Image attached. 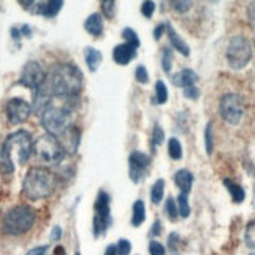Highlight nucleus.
<instances>
[{
    "instance_id": "f257e3e1",
    "label": "nucleus",
    "mask_w": 255,
    "mask_h": 255,
    "mask_svg": "<svg viewBox=\"0 0 255 255\" xmlns=\"http://www.w3.org/2000/svg\"><path fill=\"white\" fill-rule=\"evenodd\" d=\"M33 153V142L30 133L19 130L11 133L5 139L2 150H0V171L3 174H11L16 166L25 164Z\"/></svg>"
},
{
    "instance_id": "f03ea898",
    "label": "nucleus",
    "mask_w": 255,
    "mask_h": 255,
    "mask_svg": "<svg viewBox=\"0 0 255 255\" xmlns=\"http://www.w3.org/2000/svg\"><path fill=\"white\" fill-rule=\"evenodd\" d=\"M44 86L52 96L74 97L83 90V74L75 64H60L46 77Z\"/></svg>"
},
{
    "instance_id": "7ed1b4c3",
    "label": "nucleus",
    "mask_w": 255,
    "mask_h": 255,
    "mask_svg": "<svg viewBox=\"0 0 255 255\" xmlns=\"http://www.w3.org/2000/svg\"><path fill=\"white\" fill-rule=\"evenodd\" d=\"M57 177L47 168H31L22 183V193L28 201H41L55 191Z\"/></svg>"
},
{
    "instance_id": "20e7f679",
    "label": "nucleus",
    "mask_w": 255,
    "mask_h": 255,
    "mask_svg": "<svg viewBox=\"0 0 255 255\" xmlns=\"http://www.w3.org/2000/svg\"><path fill=\"white\" fill-rule=\"evenodd\" d=\"M36 221L35 210L28 205H17L11 208L3 218V230L8 235H22L28 232Z\"/></svg>"
},
{
    "instance_id": "39448f33",
    "label": "nucleus",
    "mask_w": 255,
    "mask_h": 255,
    "mask_svg": "<svg viewBox=\"0 0 255 255\" xmlns=\"http://www.w3.org/2000/svg\"><path fill=\"white\" fill-rule=\"evenodd\" d=\"M33 153H35V157L46 166L60 164L66 155L57 136L50 135V133H46V135H42L41 138L35 141V144H33Z\"/></svg>"
},
{
    "instance_id": "423d86ee",
    "label": "nucleus",
    "mask_w": 255,
    "mask_h": 255,
    "mask_svg": "<svg viewBox=\"0 0 255 255\" xmlns=\"http://www.w3.org/2000/svg\"><path fill=\"white\" fill-rule=\"evenodd\" d=\"M71 119H72L71 110L63 105H49L41 113L42 127L53 136L61 135V133L71 126Z\"/></svg>"
},
{
    "instance_id": "0eeeda50",
    "label": "nucleus",
    "mask_w": 255,
    "mask_h": 255,
    "mask_svg": "<svg viewBox=\"0 0 255 255\" xmlns=\"http://www.w3.org/2000/svg\"><path fill=\"white\" fill-rule=\"evenodd\" d=\"M251 58H252V47L246 38L237 36L230 41L227 47V61L232 69L246 68Z\"/></svg>"
},
{
    "instance_id": "6e6552de",
    "label": "nucleus",
    "mask_w": 255,
    "mask_h": 255,
    "mask_svg": "<svg viewBox=\"0 0 255 255\" xmlns=\"http://www.w3.org/2000/svg\"><path fill=\"white\" fill-rule=\"evenodd\" d=\"M219 113H221V118H223L227 124L237 126L243 119V115H245L243 99L234 93L224 94L221 97V102H219Z\"/></svg>"
},
{
    "instance_id": "1a4fd4ad",
    "label": "nucleus",
    "mask_w": 255,
    "mask_h": 255,
    "mask_svg": "<svg viewBox=\"0 0 255 255\" xmlns=\"http://www.w3.org/2000/svg\"><path fill=\"white\" fill-rule=\"evenodd\" d=\"M110 226V196L101 191L94 202V221L93 229L96 237H102Z\"/></svg>"
},
{
    "instance_id": "9d476101",
    "label": "nucleus",
    "mask_w": 255,
    "mask_h": 255,
    "mask_svg": "<svg viewBox=\"0 0 255 255\" xmlns=\"http://www.w3.org/2000/svg\"><path fill=\"white\" fill-rule=\"evenodd\" d=\"M46 72L41 68V64L36 61H28L24 69L20 72V85H24L25 88H30V90L36 91L39 86H42V83L46 82Z\"/></svg>"
},
{
    "instance_id": "9b49d317",
    "label": "nucleus",
    "mask_w": 255,
    "mask_h": 255,
    "mask_svg": "<svg viewBox=\"0 0 255 255\" xmlns=\"http://www.w3.org/2000/svg\"><path fill=\"white\" fill-rule=\"evenodd\" d=\"M5 112H6V118L9 123L16 126V124L25 123L28 119V116L31 113V105L28 102H25L24 99L14 97V99H9L6 102Z\"/></svg>"
},
{
    "instance_id": "f8f14e48",
    "label": "nucleus",
    "mask_w": 255,
    "mask_h": 255,
    "mask_svg": "<svg viewBox=\"0 0 255 255\" xmlns=\"http://www.w3.org/2000/svg\"><path fill=\"white\" fill-rule=\"evenodd\" d=\"M149 164H150V158L147 157L146 153L142 152H131L130 158H128V166H130V177L133 182H139L144 174L147 172L149 169Z\"/></svg>"
},
{
    "instance_id": "ddd939ff",
    "label": "nucleus",
    "mask_w": 255,
    "mask_h": 255,
    "mask_svg": "<svg viewBox=\"0 0 255 255\" xmlns=\"http://www.w3.org/2000/svg\"><path fill=\"white\" fill-rule=\"evenodd\" d=\"M57 139L60 141V144L63 146L64 152L66 153H75L77 149H79V144H80V130L74 127V126H69L66 128L61 135L57 136Z\"/></svg>"
},
{
    "instance_id": "4468645a",
    "label": "nucleus",
    "mask_w": 255,
    "mask_h": 255,
    "mask_svg": "<svg viewBox=\"0 0 255 255\" xmlns=\"http://www.w3.org/2000/svg\"><path fill=\"white\" fill-rule=\"evenodd\" d=\"M135 57H136V49L127 42L119 44V46H116L113 50V60L121 66L128 64Z\"/></svg>"
},
{
    "instance_id": "2eb2a0df",
    "label": "nucleus",
    "mask_w": 255,
    "mask_h": 255,
    "mask_svg": "<svg viewBox=\"0 0 255 255\" xmlns=\"http://www.w3.org/2000/svg\"><path fill=\"white\" fill-rule=\"evenodd\" d=\"M166 31H168V36H169V41H171V46L179 52L182 53L183 57H190V47H188V44L180 38L179 33L175 31V28L171 25V24H166Z\"/></svg>"
},
{
    "instance_id": "dca6fc26",
    "label": "nucleus",
    "mask_w": 255,
    "mask_h": 255,
    "mask_svg": "<svg viewBox=\"0 0 255 255\" xmlns=\"http://www.w3.org/2000/svg\"><path fill=\"white\" fill-rule=\"evenodd\" d=\"M197 80H199V77L193 69H182L180 72H177L175 75H172L174 86H179V88L193 86V85H196Z\"/></svg>"
},
{
    "instance_id": "f3484780",
    "label": "nucleus",
    "mask_w": 255,
    "mask_h": 255,
    "mask_svg": "<svg viewBox=\"0 0 255 255\" xmlns=\"http://www.w3.org/2000/svg\"><path fill=\"white\" fill-rule=\"evenodd\" d=\"M174 182L175 185L180 188V191L188 194L191 191V188H193V182H194V177L193 174L188 171V169H180V171H177L175 175H174Z\"/></svg>"
},
{
    "instance_id": "a211bd4d",
    "label": "nucleus",
    "mask_w": 255,
    "mask_h": 255,
    "mask_svg": "<svg viewBox=\"0 0 255 255\" xmlns=\"http://www.w3.org/2000/svg\"><path fill=\"white\" fill-rule=\"evenodd\" d=\"M85 30L93 36H101L104 31V19L99 13L91 14L85 20Z\"/></svg>"
},
{
    "instance_id": "6ab92c4d",
    "label": "nucleus",
    "mask_w": 255,
    "mask_h": 255,
    "mask_svg": "<svg viewBox=\"0 0 255 255\" xmlns=\"http://www.w3.org/2000/svg\"><path fill=\"white\" fill-rule=\"evenodd\" d=\"M224 186L229 190V193L232 196V201H234L235 204H241L246 199V193H245V190H243V186H240L234 180L224 179Z\"/></svg>"
},
{
    "instance_id": "aec40b11",
    "label": "nucleus",
    "mask_w": 255,
    "mask_h": 255,
    "mask_svg": "<svg viewBox=\"0 0 255 255\" xmlns=\"http://www.w3.org/2000/svg\"><path fill=\"white\" fill-rule=\"evenodd\" d=\"M85 60H86V64H88V68H90V71L94 72L99 69V66H101V63H102V53L94 47H86L85 49Z\"/></svg>"
},
{
    "instance_id": "412c9836",
    "label": "nucleus",
    "mask_w": 255,
    "mask_h": 255,
    "mask_svg": "<svg viewBox=\"0 0 255 255\" xmlns=\"http://www.w3.org/2000/svg\"><path fill=\"white\" fill-rule=\"evenodd\" d=\"M64 0H47V3H44L38 8V13H41L46 17H53L60 13V9L63 8Z\"/></svg>"
},
{
    "instance_id": "4be33fe9",
    "label": "nucleus",
    "mask_w": 255,
    "mask_h": 255,
    "mask_svg": "<svg viewBox=\"0 0 255 255\" xmlns=\"http://www.w3.org/2000/svg\"><path fill=\"white\" fill-rule=\"evenodd\" d=\"M144 219H146V207H144L142 201H136L133 204V215H131V226L139 227Z\"/></svg>"
},
{
    "instance_id": "5701e85b",
    "label": "nucleus",
    "mask_w": 255,
    "mask_h": 255,
    "mask_svg": "<svg viewBox=\"0 0 255 255\" xmlns=\"http://www.w3.org/2000/svg\"><path fill=\"white\" fill-rule=\"evenodd\" d=\"M163 196H164V180H157L153 183L152 190H150V201L153 204H160L163 201Z\"/></svg>"
},
{
    "instance_id": "b1692460",
    "label": "nucleus",
    "mask_w": 255,
    "mask_h": 255,
    "mask_svg": "<svg viewBox=\"0 0 255 255\" xmlns=\"http://www.w3.org/2000/svg\"><path fill=\"white\" fill-rule=\"evenodd\" d=\"M177 208H179V215L182 218L190 216L191 208H190V202H188V194L182 193L179 197H177Z\"/></svg>"
},
{
    "instance_id": "393cba45",
    "label": "nucleus",
    "mask_w": 255,
    "mask_h": 255,
    "mask_svg": "<svg viewBox=\"0 0 255 255\" xmlns=\"http://www.w3.org/2000/svg\"><path fill=\"white\" fill-rule=\"evenodd\" d=\"M168 152H169V157L172 160H180L182 158V144L177 138H171L169 139V144H168Z\"/></svg>"
},
{
    "instance_id": "a878e982",
    "label": "nucleus",
    "mask_w": 255,
    "mask_h": 255,
    "mask_svg": "<svg viewBox=\"0 0 255 255\" xmlns=\"http://www.w3.org/2000/svg\"><path fill=\"white\" fill-rule=\"evenodd\" d=\"M155 101H157V104H166V101H168V88H166L164 82L158 80L157 83H155Z\"/></svg>"
},
{
    "instance_id": "bb28decb",
    "label": "nucleus",
    "mask_w": 255,
    "mask_h": 255,
    "mask_svg": "<svg viewBox=\"0 0 255 255\" xmlns=\"http://www.w3.org/2000/svg\"><path fill=\"white\" fill-rule=\"evenodd\" d=\"M245 241H246V246L255 251V221H251L246 227L245 232Z\"/></svg>"
},
{
    "instance_id": "cd10ccee",
    "label": "nucleus",
    "mask_w": 255,
    "mask_h": 255,
    "mask_svg": "<svg viewBox=\"0 0 255 255\" xmlns=\"http://www.w3.org/2000/svg\"><path fill=\"white\" fill-rule=\"evenodd\" d=\"M123 38H124V41L127 42V44H130V46H133L135 49H138L139 47V38H138V35L135 31H133V28H126L124 31H123Z\"/></svg>"
},
{
    "instance_id": "c85d7f7f",
    "label": "nucleus",
    "mask_w": 255,
    "mask_h": 255,
    "mask_svg": "<svg viewBox=\"0 0 255 255\" xmlns=\"http://www.w3.org/2000/svg\"><path fill=\"white\" fill-rule=\"evenodd\" d=\"M161 66H163V71L166 74L171 72L172 68V52L169 47H164L163 49V55H161Z\"/></svg>"
},
{
    "instance_id": "c756f323",
    "label": "nucleus",
    "mask_w": 255,
    "mask_h": 255,
    "mask_svg": "<svg viewBox=\"0 0 255 255\" xmlns=\"http://www.w3.org/2000/svg\"><path fill=\"white\" fill-rule=\"evenodd\" d=\"M166 213H168L171 221H175L177 216H179V208H177V204L174 201V197H168L166 199V205H164Z\"/></svg>"
},
{
    "instance_id": "7c9ffc66",
    "label": "nucleus",
    "mask_w": 255,
    "mask_h": 255,
    "mask_svg": "<svg viewBox=\"0 0 255 255\" xmlns=\"http://www.w3.org/2000/svg\"><path fill=\"white\" fill-rule=\"evenodd\" d=\"M102 13L107 16V17H115V13H116V0H102Z\"/></svg>"
},
{
    "instance_id": "2f4dec72",
    "label": "nucleus",
    "mask_w": 255,
    "mask_h": 255,
    "mask_svg": "<svg viewBox=\"0 0 255 255\" xmlns=\"http://www.w3.org/2000/svg\"><path fill=\"white\" fill-rule=\"evenodd\" d=\"M191 3H193L191 0H172V8L177 11V13L183 14L191 8Z\"/></svg>"
},
{
    "instance_id": "473e14b6",
    "label": "nucleus",
    "mask_w": 255,
    "mask_h": 255,
    "mask_svg": "<svg viewBox=\"0 0 255 255\" xmlns=\"http://www.w3.org/2000/svg\"><path fill=\"white\" fill-rule=\"evenodd\" d=\"M153 11H155V3H153V0H144L142 5H141V13L144 17H147L150 19L152 14H153Z\"/></svg>"
},
{
    "instance_id": "72a5a7b5",
    "label": "nucleus",
    "mask_w": 255,
    "mask_h": 255,
    "mask_svg": "<svg viewBox=\"0 0 255 255\" xmlns=\"http://www.w3.org/2000/svg\"><path fill=\"white\" fill-rule=\"evenodd\" d=\"M205 147H207V153L210 155L213 152V135H212V123L207 124L205 128Z\"/></svg>"
},
{
    "instance_id": "f704fd0d",
    "label": "nucleus",
    "mask_w": 255,
    "mask_h": 255,
    "mask_svg": "<svg viewBox=\"0 0 255 255\" xmlns=\"http://www.w3.org/2000/svg\"><path fill=\"white\" fill-rule=\"evenodd\" d=\"M152 141H153V146H160L164 141V131L160 126H155L153 131H152Z\"/></svg>"
},
{
    "instance_id": "c9c22d12",
    "label": "nucleus",
    "mask_w": 255,
    "mask_h": 255,
    "mask_svg": "<svg viewBox=\"0 0 255 255\" xmlns=\"http://www.w3.org/2000/svg\"><path fill=\"white\" fill-rule=\"evenodd\" d=\"M116 249H118V255H128L130 251H131V245L128 240H119V243L116 245Z\"/></svg>"
},
{
    "instance_id": "e433bc0d",
    "label": "nucleus",
    "mask_w": 255,
    "mask_h": 255,
    "mask_svg": "<svg viewBox=\"0 0 255 255\" xmlns=\"http://www.w3.org/2000/svg\"><path fill=\"white\" fill-rule=\"evenodd\" d=\"M149 252H150V255H166L164 246L158 241H150L149 243Z\"/></svg>"
},
{
    "instance_id": "4c0bfd02",
    "label": "nucleus",
    "mask_w": 255,
    "mask_h": 255,
    "mask_svg": "<svg viewBox=\"0 0 255 255\" xmlns=\"http://www.w3.org/2000/svg\"><path fill=\"white\" fill-rule=\"evenodd\" d=\"M135 77H136V80L139 83H147L149 82V74H147V71H146L144 66H138L136 71H135Z\"/></svg>"
},
{
    "instance_id": "58836bf2",
    "label": "nucleus",
    "mask_w": 255,
    "mask_h": 255,
    "mask_svg": "<svg viewBox=\"0 0 255 255\" xmlns=\"http://www.w3.org/2000/svg\"><path fill=\"white\" fill-rule=\"evenodd\" d=\"M199 90L193 85V86H188V88H183V96L188 97V99H193V101H196V99L199 97Z\"/></svg>"
},
{
    "instance_id": "ea45409f",
    "label": "nucleus",
    "mask_w": 255,
    "mask_h": 255,
    "mask_svg": "<svg viewBox=\"0 0 255 255\" xmlns=\"http://www.w3.org/2000/svg\"><path fill=\"white\" fill-rule=\"evenodd\" d=\"M248 19L251 22V25L255 27V0H252L248 5Z\"/></svg>"
},
{
    "instance_id": "a19ab883",
    "label": "nucleus",
    "mask_w": 255,
    "mask_h": 255,
    "mask_svg": "<svg viewBox=\"0 0 255 255\" xmlns=\"http://www.w3.org/2000/svg\"><path fill=\"white\" fill-rule=\"evenodd\" d=\"M179 241H180L179 234H171V235H169V249H171L172 252L177 251V246H179Z\"/></svg>"
},
{
    "instance_id": "79ce46f5",
    "label": "nucleus",
    "mask_w": 255,
    "mask_h": 255,
    "mask_svg": "<svg viewBox=\"0 0 255 255\" xmlns=\"http://www.w3.org/2000/svg\"><path fill=\"white\" fill-rule=\"evenodd\" d=\"M46 252H47V246H39V248L28 251L27 255H46Z\"/></svg>"
},
{
    "instance_id": "37998d69",
    "label": "nucleus",
    "mask_w": 255,
    "mask_h": 255,
    "mask_svg": "<svg viewBox=\"0 0 255 255\" xmlns=\"http://www.w3.org/2000/svg\"><path fill=\"white\" fill-rule=\"evenodd\" d=\"M160 234H161V223H160V221H155L153 226H152V230H150V235L152 237H157Z\"/></svg>"
},
{
    "instance_id": "c03bdc74",
    "label": "nucleus",
    "mask_w": 255,
    "mask_h": 255,
    "mask_svg": "<svg viewBox=\"0 0 255 255\" xmlns=\"http://www.w3.org/2000/svg\"><path fill=\"white\" fill-rule=\"evenodd\" d=\"M164 30H166V24H160V25H157V27H155V31H153V38H155V39H160Z\"/></svg>"
},
{
    "instance_id": "a18cd8bd",
    "label": "nucleus",
    "mask_w": 255,
    "mask_h": 255,
    "mask_svg": "<svg viewBox=\"0 0 255 255\" xmlns=\"http://www.w3.org/2000/svg\"><path fill=\"white\" fill-rule=\"evenodd\" d=\"M61 238V229L57 226V227H53V230H52V234H50V240L52 241H58Z\"/></svg>"
},
{
    "instance_id": "49530a36",
    "label": "nucleus",
    "mask_w": 255,
    "mask_h": 255,
    "mask_svg": "<svg viewBox=\"0 0 255 255\" xmlns=\"http://www.w3.org/2000/svg\"><path fill=\"white\" fill-rule=\"evenodd\" d=\"M104 255H118V249L115 245H110L107 249H105V254Z\"/></svg>"
},
{
    "instance_id": "de8ad7c7",
    "label": "nucleus",
    "mask_w": 255,
    "mask_h": 255,
    "mask_svg": "<svg viewBox=\"0 0 255 255\" xmlns=\"http://www.w3.org/2000/svg\"><path fill=\"white\" fill-rule=\"evenodd\" d=\"M17 2L24 8H28V6H31L33 3H35V0H17Z\"/></svg>"
},
{
    "instance_id": "09e8293b",
    "label": "nucleus",
    "mask_w": 255,
    "mask_h": 255,
    "mask_svg": "<svg viewBox=\"0 0 255 255\" xmlns=\"http://www.w3.org/2000/svg\"><path fill=\"white\" fill-rule=\"evenodd\" d=\"M53 255H66V251H64V248L58 246L57 249L53 251Z\"/></svg>"
},
{
    "instance_id": "8fccbe9b",
    "label": "nucleus",
    "mask_w": 255,
    "mask_h": 255,
    "mask_svg": "<svg viewBox=\"0 0 255 255\" xmlns=\"http://www.w3.org/2000/svg\"><path fill=\"white\" fill-rule=\"evenodd\" d=\"M252 204H254V208H255V191H254V201H252Z\"/></svg>"
},
{
    "instance_id": "3c124183",
    "label": "nucleus",
    "mask_w": 255,
    "mask_h": 255,
    "mask_svg": "<svg viewBox=\"0 0 255 255\" xmlns=\"http://www.w3.org/2000/svg\"><path fill=\"white\" fill-rule=\"evenodd\" d=\"M75 255H80V252H75Z\"/></svg>"
},
{
    "instance_id": "603ef678",
    "label": "nucleus",
    "mask_w": 255,
    "mask_h": 255,
    "mask_svg": "<svg viewBox=\"0 0 255 255\" xmlns=\"http://www.w3.org/2000/svg\"><path fill=\"white\" fill-rule=\"evenodd\" d=\"M251 255H255V254H251Z\"/></svg>"
}]
</instances>
